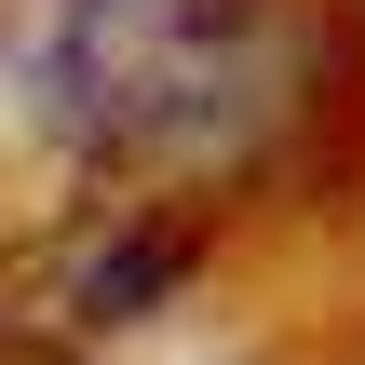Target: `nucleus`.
Segmentation results:
<instances>
[{
  "label": "nucleus",
  "mask_w": 365,
  "mask_h": 365,
  "mask_svg": "<svg viewBox=\"0 0 365 365\" xmlns=\"http://www.w3.org/2000/svg\"><path fill=\"white\" fill-rule=\"evenodd\" d=\"M203 257V203L95 190L41 230H0V365H81L95 339L149 325Z\"/></svg>",
  "instance_id": "2"
},
{
  "label": "nucleus",
  "mask_w": 365,
  "mask_h": 365,
  "mask_svg": "<svg viewBox=\"0 0 365 365\" xmlns=\"http://www.w3.org/2000/svg\"><path fill=\"white\" fill-rule=\"evenodd\" d=\"M14 108L149 203H230L339 108L325 0H0Z\"/></svg>",
  "instance_id": "1"
}]
</instances>
